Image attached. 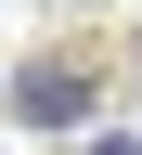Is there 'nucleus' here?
<instances>
[{"mask_svg":"<svg viewBox=\"0 0 142 155\" xmlns=\"http://www.w3.org/2000/svg\"><path fill=\"white\" fill-rule=\"evenodd\" d=\"M13 116H26V129H78V116H91L78 65H39V78H13Z\"/></svg>","mask_w":142,"mask_h":155,"instance_id":"obj_1","label":"nucleus"}]
</instances>
